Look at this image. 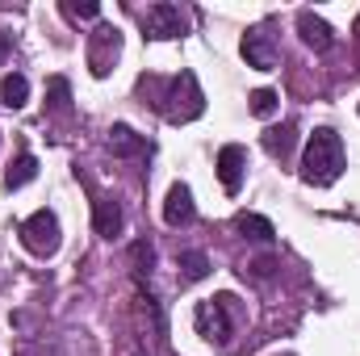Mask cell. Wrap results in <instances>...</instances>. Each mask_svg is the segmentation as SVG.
<instances>
[{
  "instance_id": "9c48e42d",
  "label": "cell",
  "mask_w": 360,
  "mask_h": 356,
  "mask_svg": "<svg viewBox=\"0 0 360 356\" xmlns=\"http://www.w3.org/2000/svg\"><path fill=\"white\" fill-rule=\"evenodd\" d=\"M243 168H248V155H243V147H222L218 151V180H222V189L226 193H239L243 189Z\"/></svg>"
},
{
  "instance_id": "e0dca14e",
  "label": "cell",
  "mask_w": 360,
  "mask_h": 356,
  "mask_svg": "<svg viewBox=\"0 0 360 356\" xmlns=\"http://www.w3.org/2000/svg\"><path fill=\"white\" fill-rule=\"evenodd\" d=\"M235 231L248 235V239H260V243H272V235H276L272 222L269 218H260V214H239V218H235Z\"/></svg>"
},
{
  "instance_id": "9a60e30c",
  "label": "cell",
  "mask_w": 360,
  "mask_h": 356,
  "mask_svg": "<svg viewBox=\"0 0 360 356\" xmlns=\"http://www.w3.org/2000/svg\"><path fill=\"white\" fill-rule=\"evenodd\" d=\"M109 151H113V155H143L147 143H143L130 126H113V130H109Z\"/></svg>"
},
{
  "instance_id": "5bb4252c",
  "label": "cell",
  "mask_w": 360,
  "mask_h": 356,
  "mask_svg": "<svg viewBox=\"0 0 360 356\" xmlns=\"http://www.w3.org/2000/svg\"><path fill=\"white\" fill-rule=\"evenodd\" d=\"M180 285H193V281H205L210 276V256L205 252H180Z\"/></svg>"
},
{
  "instance_id": "6da1fadb",
  "label": "cell",
  "mask_w": 360,
  "mask_h": 356,
  "mask_svg": "<svg viewBox=\"0 0 360 356\" xmlns=\"http://www.w3.org/2000/svg\"><path fill=\"white\" fill-rule=\"evenodd\" d=\"M344 139L331 130V126H319L306 143V155H302V180L323 189V184H335L344 177Z\"/></svg>"
},
{
  "instance_id": "ffe728a7",
  "label": "cell",
  "mask_w": 360,
  "mask_h": 356,
  "mask_svg": "<svg viewBox=\"0 0 360 356\" xmlns=\"http://www.w3.org/2000/svg\"><path fill=\"white\" fill-rule=\"evenodd\" d=\"M130 256H134L139 272H143V268L151 272V265H155V252H151V243H134V248H130Z\"/></svg>"
},
{
  "instance_id": "4fadbf2b",
  "label": "cell",
  "mask_w": 360,
  "mask_h": 356,
  "mask_svg": "<svg viewBox=\"0 0 360 356\" xmlns=\"http://www.w3.org/2000/svg\"><path fill=\"white\" fill-rule=\"evenodd\" d=\"M293 143H297V130H293V122H281V126H269L264 130V151L269 155H289L293 151Z\"/></svg>"
},
{
  "instance_id": "7a4b0ae2",
  "label": "cell",
  "mask_w": 360,
  "mask_h": 356,
  "mask_svg": "<svg viewBox=\"0 0 360 356\" xmlns=\"http://www.w3.org/2000/svg\"><path fill=\"white\" fill-rule=\"evenodd\" d=\"M231 293H218V298H205V302H197V310H193V323H197V336L205 340V344H214V348H226L231 340H235V319H231Z\"/></svg>"
},
{
  "instance_id": "277c9868",
  "label": "cell",
  "mask_w": 360,
  "mask_h": 356,
  "mask_svg": "<svg viewBox=\"0 0 360 356\" xmlns=\"http://www.w3.org/2000/svg\"><path fill=\"white\" fill-rule=\"evenodd\" d=\"M168 101H176V105L168 109V122H193V117L205 109V96L197 89V76H193V72H180L176 80L168 84Z\"/></svg>"
},
{
  "instance_id": "8992f818",
  "label": "cell",
  "mask_w": 360,
  "mask_h": 356,
  "mask_svg": "<svg viewBox=\"0 0 360 356\" xmlns=\"http://www.w3.org/2000/svg\"><path fill=\"white\" fill-rule=\"evenodd\" d=\"M143 30H147V38H180L184 34V13L176 4H151L143 13Z\"/></svg>"
},
{
  "instance_id": "cb8c5ba5",
  "label": "cell",
  "mask_w": 360,
  "mask_h": 356,
  "mask_svg": "<svg viewBox=\"0 0 360 356\" xmlns=\"http://www.w3.org/2000/svg\"><path fill=\"white\" fill-rule=\"evenodd\" d=\"M281 356H289V352H281Z\"/></svg>"
},
{
  "instance_id": "d6986e66",
  "label": "cell",
  "mask_w": 360,
  "mask_h": 356,
  "mask_svg": "<svg viewBox=\"0 0 360 356\" xmlns=\"http://www.w3.org/2000/svg\"><path fill=\"white\" fill-rule=\"evenodd\" d=\"M68 101H72L68 80H63V76H55V80H51V105H55V113H68V109H72Z\"/></svg>"
},
{
  "instance_id": "44dd1931",
  "label": "cell",
  "mask_w": 360,
  "mask_h": 356,
  "mask_svg": "<svg viewBox=\"0 0 360 356\" xmlns=\"http://www.w3.org/2000/svg\"><path fill=\"white\" fill-rule=\"evenodd\" d=\"M63 13H68V17H101V4H76V0H68V4H63Z\"/></svg>"
},
{
  "instance_id": "5b68a950",
  "label": "cell",
  "mask_w": 360,
  "mask_h": 356,
  "mask_svg": "<svg viewBox=\"0 0 360 356\" xmlns=\"http://www.w3.org/2000/svg\"><path fill=\"white\" fill-rule=\"evenodd\" d=\"M117 51H122V34H117V25H96V34H92V42H89L92 76H109V68H113Z\"/></svg>"
},
{
  "instance_id": "2e32d148",
  "label": "cell",
  "mask_w": 360,
  "mask_h": 356,
  "mask_svg": "<svg viewBox=\"0 0 360 356\" xmlns=\"http://www.w3.org/2000/svg\"><path fill=\"white\" fill-rule=\"evenodd\" d=\"M25 101H30V80H25V76L13 72V76L0 80V105H4V109H21Z\"/></svg>"
},
{
  "instance_id": "30bf717a",
  "label": "cell",
  "mask_w": 360,
  "mask_h": 356,
  "mask_svg": "<svg viewBox=\"0 0 360 356\" xmlns=\"http://www.w3.org/2000/svg\"><path fill=\"white\" fill-rule=\"evenodd\" d=\"M193 218H197V205H193L188 184H172L168 189V201H164V222L168 227H188Z\"/></svg>"
},
{
  "instance_id": "ac0fdd59",
  "label": "cell",
  "mask_w": 360,
  "mask_h": 356,
  "mask_svg": "<svg viewBox=\"0 0 360 356\" xmlns=\"http://www.w3.org/2000/svg\"><path fill=\"white\" fill-rule=\"evenodd\" d=\"M276 105H281V96H276L272 89H256L252 92V113H256V117H272Z\"/></svg>"
},
{
  "instance_id": "3957f363",
  "label": "cell",
  "mask_w": 360,
  "mask_h": 356,
  "mask_svg": "<svg viewBox=\"0 0 360 356\" xmlns=\"http://www.w3.org/2000/svg\"><path fill=\"white\" fill-rule=\"evenodd\" d=\"M21 243L34 252V256H55L59 252V243H63V235H59V218H55V210H34L25 222H21Z\"/></svg>"
},
{
  "instance_id": "ba28073f",
  "label": "cell",
  "mask_w": 360,
  "mask_h": 356,
  "mask_svg": "<svg viewBox=\"0 0 360 356\" xmlns=\"http://www.w3.org/2000/svg\"><path fill=\"white\" fill-rule=\"evenodd\" d=\"M243 59H248V68H256V72H272V68H276V51H272L264 25L248 30V38H243Z\"/></svg>"
},
{
  "instance_id": "7402d4cb",
  "label": "cell",
  "mask_w": 360,
  "mask_h": 356,
  "mask_svg": "<svg viewBox=\"0 0 360 356\" xmlns=\"http://www.w3.org/2000/svg\"><path fill=\"white\" fill-rule=\"evenodd\" d=\"M4 55H8V34L0 30V63H4Z\"/></svg>"
},
{
  "instance_id": "8fae6325",
  "label": "cell",
  "mask_w": 360,
  "mask_h": 356,
  "mask_svg": "<svg viewBox=\"0 0 360 356\" xmlns=\"http://www.w3.org/2000/svg\"><path fill=\"white\" fill-rule=\"evenodd\" d=\"M297 34H302V42H306V46H314V51H331V42H335L331 25H327L319 13H310V8H302V13H297Z\"/></svg>"
},
{
  "instance_id": "7c38bea8",
  "label": "cell",
  "mask_w": 360,
  "mask_h": 356,
  "mask_svg": "<svg viewBox=\"0 0 360 356\" xmlns=\"http://www.w3.org/2000/svg\"><path fill=\"white\" fill-rule=\"evenodd\" d=\"M34 177H38V155L21 151V155L8 160V168H4V189H21V184H30Z\"/></svg>"
},
{
  "instance_id": "603a6c76",
  "label": "cell",
  "mask_w": 360,
  "mask_h": 356,
  "mask_svg": "<svg viewBox=\"0 0 360 356\" xmlns=\"http://www.w3.org/2000/svg\"><path fill=\"white\" fill-rule=\"evenodd\" d=\"M356 30H360V21H356Z\"/></svg>"
},
{
  "instance_id": "52a82bcc",
  "label": "cell",
  "mask_w": 360,
  "mask_h": 356,
  "mask_svg": "<svg viewBox=\"0 0 360 356\" xmlns=\"http://www.w3.org/2000/svg\"><path fill=\"white\" fill-rule=\"evenodd\" d=\"M92 227H96L101 239H117V235L126 231V214H122V205H117L113 197H96V201H92Z\"/></svg>"
}]
</instances>
